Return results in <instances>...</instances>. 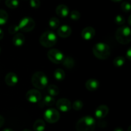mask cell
<instances>
[{
  "label": "cell",
  "mask_w": 131,
  "mask_h": 131,
  "mask_svg": "<svg viewBox=\"0 0 131 131\" xmlns=\"http://www.w3.org/2000/svg\"><path fill=\"white\" fill-rule=\"evenodd\" d=\"M24 41H25V37H24V35L21 33H15L12 39L14 45L15 46H17V47L23 46L24 44Z\"/></svg>",
  "instance_id": "17"
},
{
  "label": "cell",
  "mask_w": 131,
  "mask_h": 131,
  "mask_svg": "<svg viewBox=\"0 0 131 131\" xmlns=\"http://www.w3.org/2000/svg\"><path fill=\"white\" fill-rule=\"evenodd\" d=\"M115 23L117 25H123L125 23V18L121 15H117L115 18Z\"/></svg>",
  "instance_id": "29"
},
{
  "label": "cell",
  "mask_w": 131,
  "mask_h": 131,
  "mask_svg": "<svg viewBox=\"0 0 131 131\" xmlns=\"http://www.w3.org/2000/svg\"><path fill=\"white\" fill-rule=\"evenodd\" d=\"M56 107L63 113L69 112L72 108L71 102L67 98H60L56 101Z\"/></svg>",
  "instance_id": "10"
},
{
  "label": "cell",
  "mask_w": 131,
  "mask_h": 131,
  "mask_svg": "<svg viewBox=\"0 0 131 131\" xmlns=\"http://www.w3.org/2000/svg\"><path fill=\"white\" fill-rule=\"evenodd\" d=\"M56 12L58 16L61 17H66L69 14V9L67 5L61 4L56 7Z\"/></svg>",
  "instance_id": "16"
},
{
  "label": "cell",
  "mask_w": 131,
  "mask_h": 131,
  "mask_svg": "<svg viewBox=\"0 0 131 131\" xmlns=\"http://www.w3.org/2000/svg\"><path fill=\"white\" fill-rule=\"evenodd\" d=\"M93 55L97 59L105 60L110 57L111 53L110 48L104 42H98L93 47Z\"/></svg>",
  "instance_id": "2"
},
{
  "label": "cell",
  "mask_w": 131,
  "mask_h": 131,
  "mask_svg": "<svg viewBox=\"0 0 131 131\" xmlns=\"http://www.w3.org/2000/svg\"><path fill=\"white\" fill-rule=\"evenodd\" d=\"M5 5L8 8L11 9L16 8L19 5V0H6Z\"/></svg>",
  "instance_id": "26"
},
{
  "label": "cell",
  "mask_w": 131,
  "mask_h": 131,
  "mask_svg": "<svg viewBox=\"0 0 131 131\" xmlns=\"http://www.w3.org/2000/svg\"><path fill=\"white\" fill-rule=\"evenodd\" d=\"M96 122L90 116L82 117L78 121L75 125L77 131H94Z\"/></svg>",
  "instance_id": "1"
},
{
  "label": "cell",
  "mask_w": 131,
  "mask_h": 131,
  "mask_svg": "<svg viewBox=\"0 0 131 131\" xmlns=\"http://www.w3.org/2000/svg\"><path fill=\"white\" fill-rule=\"evenodd\" d=\"M54 78L55 80L59 82L63 81L65 78V73L62 69H56L54 72Z\"/></svg>",
  "instance_id": "19"
},
{
  "label": "cell",
  "mask_w": 131,
  "mask_h": 131,
  "mask_svg": "<svg viewBox=\"0 0 131 131\" xmlns=\"http://www.w3.org/2000/svg\"><path fill=\"white\" fill-rule=\"evenodd\" d=\"M29 4L33 8H38L40 6V0H30Z\"/></svg>",
  "instance_id": "32"
},
{
  "label": "cell",
  "mask_w": 131,
  "mask_h": 131,
  "mask_svg": "<svg viewBox=\"0 0 131 131\" xmlns=\"http://www.w3.org/2000/svg\"><path fill=\"white\" fill-rule=\"evenodd\" d=\"M121 8L125 12H129L130 10V4L129 2L124 1L122 3Z\"/></svg>",
  "instance_id": "30"
},
{
  "label": "cell",
  "mask_w": 131,
  "mask_h": 131,
  "mask_svg": "<svg viewBox=\"0 0 131 131\" xmlns=\"http://www.w3.org/2000/svg\"><path fill=\"white\" fill-rule=\"evenodd\" d=\"M60 21L58 18L54 17H51V19L49 21V26H50V28L52 30H55L57 29L59 26H60Z\"/></svg>",
  "instance_id": "21"
},
{
  "label": "cell",
  "mask_w": 131,
  "mask_h": 131,
  "mask_svg": "<svg viewBox=\"0 0 131 131\" xmlns=\"http://www.w3.org/2000/svg\"><path fill=\"white\" fill-rule=\"evenodd\" d=\"M111 1H113V2H120V1H121L122 0H111Z\"/></svg>",
  "instance_id": "39"
},
{
  "label": "cell",
  "mask_w": 131,
  "mask_h": 131,
  "mask_svg": "<svg viewBox=\"0 0 131 131\" xmlns=\"http://www.w3.org/2000/svg\"><path fill=\"white\" fill-rule=\"evenodd\" d=\"M22 131H31V130H29V129H24Z\"/></svg>",
  "instance_id": "40"
},
{
  "label": "cell",
  "mask_w": 131,
  "mask_h": 131,
  "mask_svg": "<svg viewBox=\"0 0 131 131\" xmlns=\"http://www.w3.org/2000/svg\"><path fill=\"white\" fill-rule=\"evenodd\" d=\"M58 35L62 38H67L71 35L72 29L69 26L63 24L58 29Z\"/></svg>",
  "instance_id": "14"
},
{
  "label": "cell",
  "mask_w": 131,
  "mask_h": 131,
  "mask_svg": "<svg viewBox=\"0 0 131 131\" xmlns=\"http://www.w3.org/2000/svg\"><path fill=\"white\" fill-rule=\"evenodd\" d=\"M130 128H131V127H130V126H129V128H128L127 131H130Z\"/></svg>",
  "instance_id": "41"
},
{
  "label": "cell",
  "mask_w": 131,
  "mask_h": 131,
  "mask_svg": "<svg viewBox=\"0 0 131 131\" xmlns=\"http://www.w3.org/2000/svg\"><path fill=\"white\" fill-rule=\"evenodd\" d=\"M131 33L130 27L122 26L116 30L115 37L119 43L122 44H127L130 42Z\"/></svg>",
  "instance_id": "5"
},
{
  "label": "cell",
  "mask_w": 131,
  "mask_h": 131,
  "mask_svg": "<svg viewBox=\"0 0 131 131\" xmlns=\"http://www.w3.org/2000/svg\"><path fill=\"white\" fill-rule=\"evenodd\" d=\"M8 19V15L5 10L0 9V26L4 25Z\"/></svg>",
  "instance_id": "23"
},
{
  "label": "cell",
  "mask_w": 131,
  "mask_h": 131,
  "mask_svg": "<svg viewBox=\"0 0 131 131\" xmlns=\"http://www.w3.org/2000/svg\"><path fill=\"white\" fill-rule=\"evenodd\" d=\"M72 107L75 110H79L83 107V103L81 100H75L72 104Z\"/></svg>",
  "instance_id": "27"
},
{
  "label": "cell",
  "mask_w": 131,
  "mask_h": 131,
  "mask_svg": "<svg viewBox=\"0 0 131 131\" xmlns=\"http://www.w3.org/2000/svg\"><path fill=\"white\" fill-rule=\"evenodd\" d=\"M47 91H48V93L49 94V95L52 96H57L59 94V89L56 85L51 84L49 85L48 87H47Z\"/></svg>",
  "instance_id": "22"
},
{
  "label": "cell",
  "mask_w": 131,
  "mask_h": 131,
  "mask_svg": "<svg viewBox=\"0 0 131 131\" xmlns=\"http://www.w3.org/2000/svg\"><path fill=\"white\" fill-rule=\"evenodd\" d=\"M48 78L44 73L42 71H37L31 77V83L35 88L38 89H43L48 86Z\"/></svg>",
  "instance_id": "4"
},
{
  "label": "cell",
  "mask_w": 131,
  "mask_h": 131,
  "mask_svg": "<svg viewBox=\"0 0 131 131\" xmlns=\"http://www.w3.org/2000/svg\"><path fill=\"white\" fill-rule=\"evenodd\" d=\"M126 57L129 60H131V48H129L126 52Z\"/></svg>",
  "instance_id": "33"
},
{
  "label": "cell",
  "mask_w": 131,
  "mask_h": 131,
  "mask_svg": "<svg viewBox=\"0 0 131 131\" xmlns=\"http://www.w3.org/2000/svg\"><path fill=\"white\" fill-rule=\"evenodd\" d=\"M109 113V108L106 105H101L95 110V116L97 118L102 119L105 118Z\"/></svg>",
  "instance_id": "12"
},
{
  "label": "cell",
  "mask_w": 131,
  "mask_h": 131,
  "mask_svg": "<svg viewBox=\"0 0 131 131\" xmlns=\"http://www.w3.org/2000/svg\"><path fill=\"white\" fill-rule=\"evenodd\" d=\"M2 131H14L11 128H5V129L3 130Z\"/></svg>",
  "instance_id": "37"
},
{
  "label": "cell",
  "mask_w": 131,
  "mask_h": 131,
  "mask_svg": "<svg viewBox=\"0 0 131 131\" xmlns=\"http://www.w3.org/2000/svg\"><path fill=\"white\" fill-rule=\"evenodd\" d=\"M42 103L43 105L46 106H52L55 103V98L54 96H51V95H46L43 98Z\"/></svg>",
  "instance_id": "24"
},
{
  "label": "cell",
  "mask_w": 131,
  "mask_h": 131,
  "mask_svg": "<svg viewBox=\"0 0 131 131\" xmlns=\"http://www.w3.org/2000/svg\"><path fill=\"white\" fill-rule=\"evenodd\" d=\"M19 31V28H18L17 25H15V24H12V25L10 26L8 28V32L10 34H15V33H18V32Z\"/></svg>",
  "instance_id": "31"
},
{
  "label": "cell",
  "mask_w": 131,
  "mask_h": 131,
  "mask_svg": "<svg viewBox=\"0 0 131 131\" xmlns=\"http://www.w3.org/2000/svg\"><path fill=\"white\" fill-rule=\"evenodd\" d=\"M1 47H0V53H1Z\"/></svg>",
  "instance_id": "42"
},
{
  "label": "cell",
  "mask_w": 131,
  "mask_h": 131,
  "mask_svg": "<svg viewBox=\"0 0 131 131\" xmlns=\"http://www.w3.org/2000/svg\"><path fill=\"white\" fill-rule=\"evenodd\" d=\"M39 42L45 48H51L54 46L57 42V36L56 33L51 30H47L41 35Z\"/></svg>",
  "instance_id": "3"
},
{
  "label": "cell",
  "mask_w": 131,
  "mask_h": 131,
  "mask_svg": "<svg viewBox=\"0 0 131 131\" xmlns=\"http://www.w3.org/2000/svg\"><path fill=\"white\" fill-rule=\"evenodd\" d=\"M70 17L72 20L73 21H78L80 19L81 14L77 10H73L70 12Z\"/></svg>",
  "instance_id": "28"
},
{
  "label": "cell",
  "mask_w": 131,
  "mask_h": 131,
  "mask_svg": "<svg viewBox=\"0 0 131 131\" xmlns=\"http://www.w3.org/2000/svg\"><path fill=\"white\" fill-rule=\"evenodd\" d=\"M62 64H63L65 68H68V69H70L72 68L75 65V61H74V59L70 56H68L65 57L63 61Z\"/></svg>",
  "instance_id": "20"
},
{
  "label": "cell",
  "mask_w": 131,
  "mask_h": 131,
  "mask_svg": "<svg viewBox=\"0 0 131 131\" xmlns=\"http://www.w3.org/2000/svg\"><path fill=\"white\" fill-rule=\"evenodd\" d=\"M47 57L49 60L54 64H59L63 62L65 55L60 50L58 49H51L47 52Z\"/></svg>",
  "instance_id": "7"
},
{
  "label": "cell",
  "mask_w": 131,
  "mask_h": 131,
  "mask_svg": "<svg viewBox=\"0 0 131 131\" xmlns=\"http://www.w3.org/2000/svg\"><path fill=\"white\" fill-rule=\"evenodd\" d=\"M5 81L7 86L13 87L17 84L18 82H19V78L15 73L10 72L5 76Z\"/></svg>",
  "instance_id": "11"
},
{
  "label": "cell",
  "mask_w": 131,
  "mask_h": 131,
  "mask_svg": "<svg viewBox=\"0 0 131 131\" xmlns=\"http://www.w3.org/2000/svg\"><path fill=\"white\" fill-rule=\"evenodd\" d=\"M113 131H124V130L122 128H120V127H118V128H115Z\"/></svg>",
  "instance_id": "36"
},
{
  "label": "cell",
  "mask_w": 131,
  "mask_h": 131,
  "mask_svg": "<svg viewBox=\"0 0 131 131\" xmlns=\"http://www.w3.org/2000/svg\"><path fill=\"white\" fill-rule=\"evenodd\" d=\"M43 118L45 120L49 123H56L60 119V114L58 110L54 108L47 109L43 113Z\"/></svg>",
  "instance_id": "8"
},
{
  "label": "cell",
  "mask_w": 131,
  "mask_h": 131,
  "mask_svg": "<svg viewBox=\"0 0 131 131\" xmlns=\"http://www.w3.org/2000/svg\"><path fill=\"white\" fill-rule=\"evenodd\" d=\"M17 26L19 30L23 32H29L35 28V22L33 18L30 17H25L19 21Z\"/></svg>",
  "instance_id": "6"
},
{
  "label": "cell",
  "mask_w": 131,
  "mask_h": 131,
  "mask_svg": "<svg viewBox=\"0 0 131 131\" xmlns=\"http://www.w3.org/2000/svg\"><path fill=\"white\" fill-rule=\"evenodd\" d=\"M85 87L88 91H95L99 87V82L97 80L91 78L88 80L85 83Z\"/></svg>",
  "instance_id": "15"
},
{
  "label": "cell",
  "mask_w": 131,
  "mask_h": 131,
  "mask_svg": "<svg viewBox=\"0 0 131 131\" xmlns=\"http://www.w3.org/2000/svg\"><path fill=\"white\" fill-rule=\"evenodd\" d=\"M26 98L29 102L32 104L38 103L42 98V95L40 92L37 89H30L26 94Z\"/></svg>",
  "instance_id": "9"
},
{
  "label": "cell",
  "mask_w": 131,
  "mask_h": 131,
  "mask_svg": "<svg viewBox=\"0 0 131 131\" xmlns=\"http://www.w3.org/2000/svg\"><path fill=\"white\" fill-rule=\"evenodd\" d=\"M4 122H5V119H4V118L1 115H0V128L3 125Z\"/></svg>",
  "instance_id": "34"
},
{
  "label": "cell",
  "mask_w": 131,
  "mask_h": 131,
  "mask_svg": "<svg viewBox=\"0 0 131 131\" xmlns=\"http://www.w3.org/2000/svg\"><path fill=\"white\" fill-rule=\"evenodd\" d=\"M125 62V59L124 57L122 56H118L114 59L113 64L116 67L120 68V67L123 66Z\"/></svg>",
  "instance_id": "25"
},
{
  "label": "cell",
  "mask_w": 131,
  "mask_h": 131,
  "mask_svg": "<svg viewBox=\"0 0 131 131\" xmlns=\"http://www.w3.org/2000/svg\"><path fill=\"white\" fill-rule=\"evenodd\" d=\"M95 35V30L92 26L86 27L82 30L81 32V37L86 41H90L94 37Z\"/></svg>",
  "instance_id": "13"
},
{
  "label": "cell",
  "mask_w": 131,
  "mask_h": 131,
  "mask_svg": "<svg viewBox=\"0 0 131 131\" xmlns=\"http://www.w3.org/2000/svg\"><path fill=\"white\" fill-rule=\"evenodd\" d=\"M46 128V123L41 119H37L33 124V129L35 131H43Z\"/></svg>",
  "instance_id": "18"
},
{
  "label": "cell",
  "mask_w": 131,
  "mask_h": 131,
  "mask_svg": "<svg viewBox=\"0 0 131 131\" xmlns=\"http://www.w3.org/2000/svg\"><path fill=\"white\" fill-rule=\"evenodd\" d=\"M3 37H4V32L2 30V29L0 28V41L3 38Z\"/></svg>",
  "instance_id": "35"
},
{
  "label": "cell",
  "mask_w": 131,
  "mask_h": 131,
  "mask_svg": "<svg viewBox=\"0 0 131 131\" xmlns=\"http://www.w3.org/2000/svg\"><path fill=\"white\" fill-rule=\"evenodd\" d=\"M130 18H131V16L129 17V18H128V23H129V25L130 26L131 25V23H130Z\"/></svg>",
  "instance_id": "38"
}]
</instances>
